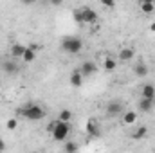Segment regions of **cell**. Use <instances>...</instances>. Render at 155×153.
I'll list each match as a JSON object with an SVG mask.
<instances>
[{
    "mask_svg": "<svg viewBox=\"0 0 155 153\" xmlns=\"http://www.w3.org/2000/svg\"><path fill=\"white\" fill-rule=\"evenodd\" d=\"M18 115H22L27 121H41L45 117V110L36 103H27L22 108H18Z\"/></svg>",
    "mask_w": 155,
    "mask_h": 153,
    "instance_id": "obj_1",
    "label": "cell"
},
{
    "mask_svg": "<svg viewBox=\"0 0 155 153\" xmlns=\"http://www.w3.org/2000/svg\"><path fill=\"white\" fill-rule=\"evenodd\" d=\"M81 49H83V41L76 36H67L61 40V50H65L69 54H78V52H81Z\"/></svg>",
    "mask_w": 155,
    "mask_h": 153,
    "instance_id": "obj_2",
    "label": "cell"
},
{
    "mask_svg": "<svg viewBox=\"0 0 155 153\" xmlns=\"http://www.w3.org/2000/svg\"><path fill=\"white\" fill-rule=\"evenodd\" d=\"M56 121H58V119H56ZM69 133H71V124L58 121V122H56V128L52 130V139L58 141V142H65L67 137H69Z\"/></svg>",
    "mask_w": 155,
    "mask_h": 153,
    "instance_id": "obj_3",
    "label": "cell"
},
{
    "mask_svg": "<svg viewBox=\"0 0 155 153\" xmlns=\"http://www.w3.org/2000/svg\"><path fill=\"white\" fill-rule=\"evenodd\" d=\"M123 112H124V110H123V103H121V101L112 99V101H108V103H107L105 114L108 115V117H121Z\"/></svg>",
    "mask_w": 155,
    "mask_h": 153,
    "instance_id": "obj_4",
    "label": "cell"
},
{
    "mask_svg": "<svg viewBox=\"0 0 155 153\" xmlns=\"http://www.w3.org/2000/svg\"><path fill=\"white\" fill-rule=\"evenodd\" d=\"M79 72L83 74V77H88V76H94L97 72V65L94 61H83V65L79 67Z\"/></svg>",
    "mask_w": 155,
    "mask_h": 153,
    "instance_id": "obj_5",
    "label": "cell"
},
{
    "mask_svg": "<svg viewBox=\"0 0 155 153\" xmlns=\"http://www.w3.org/2000/svg\"><path fill=\"white\" fill-rule=\"evenodd\" d=\"M81 16H83V24H96L97 22V13L94 11V9H90V7H85V9H81Z\"/></svg>",
    "mask_w": 155,
    "mask_h": 153,
    "instance_id": "obj_6",
    "label": "cell"
},
{
    "mask_svg": "<svg viewBox=\"0 0 155 153\" xmlns=\"http://www.w3.org/2000/svg\"><path fill=\"white\" fill-rule=\"evenodd\" d=\"M25 49H27V47H25L24 43H13V45H11V50H9V54H11V60H15V61H16L18 58L22 60V58H24V52H25Z\"/></svg>",
    "mask_w": 155,
    "mask_h": 153,
    "instance_id": "obj_7",
    "label": "cell"
},
{
    "mask_svg": "<svg viewBox=\"0 0 155 153\" xmlns=\"http://www.w3.org/2000/svg\"><path fill=\"white\" fill-rule=\"evenodd\" d=\"M0 67H2V70H4V72H7L9 76L18 74V65H16V61H15V60H4V61L0 63Z\"/></svg>",
    "mask_w": 155,
    "mask_h": 153,
    "instance_id": "obj_8",
    "label": "cell"
},
{
    "mask_svg": "<svg viewBox=\"0 0 155 153\" xmlns=\"http://www.w3.org/2000/svg\"><path fill=\"white\" fill-rule=\"evenodd\" d=\"M141 97H143V99H150V101H155V85H152V83H146V85H143V90H141Z\"/></svg>",
    "mask_w": 155,
    "mask_h": 153,
    "instance_id": "obj_9",
    "label": "cell"
},
{
    "mask_svg": "<svg viewBox=\"0 0 155 153\" xmlns=\"http://www.w3.org/2000/svg\"><path fill=\"white\" fill-rule=\"evenodd\" d=\"M123 63H126V61H130L132 58H135V49H132V47H123L121 50H119V56H117Z\"/></svg>",
    "mask_w": 155,
    "mask_h": 153,
    "instance_id": "obj_10",
    "label": "cell"
},
{
    "mask_svg": "<svg viewBox=\"0 0 155 153\" xmlns=\"http://www.w3.org/2000/svg\"><path fill=\"white\" fill-rule=\"evenodd\" d=\"M121 121H123V124L132 126V124L137 122V114L134 110H126V112H123V115H121Z\"/></svg>",
    "mask_w": 155,
    "mask_h": 153,
    "instance_id": "obj_11",
    "label": "cell"
},
{
    "mask_svg": "<svg viewBox=\"0 0 155 153\" xmlns=\"http://www.w3.org/2000/svg\"><path fill=\"white\" fill-rule=\"evenodd\" d=\"M25 63H33L36 60V45H29L24 52V58H22Z\"/></svg>",
    "mask_w": 155,
    "mask_h": 153,
    "instance_id": "obj_12",
    "label": "cell"
},
{
    "mask_svg": "<svg viewBox=\"0 0 155 153\" xmlns=\"http://www.w3.org/2000/svg\"><path fill=\"white\" fill-rule=\"evenodd\" d=\"M134 72H135V76H137V77H144V76H148V72H150V67H148L146 63L139 61V63L134 67Z\"/></svg>",
    "mask_w": 155,
    "mask_h": 153,
    "instance_id": "obj_13",
    "label": "cell"
},
{
    "mask_svg": "<svg viewBox=\"0 0 155 153\" xmlns=\"http://www.w3.org/2000/svg\"><path fill=\"white\" fill-rule=\"evenodd\" d=\"M71 85L78 88V86H81L83 85V74L79 72V69H74L72 70V74H71Z\"/></svg>",
    "mask_w": 155,
    "mask_h": 153,
    "instance_id": "obj_14",
    "label": "cell"
},
{
    "mask_svg": "<svg viewBox=\"0 0 155 153\" xmlns=\"http://www.w3.org/2000/svg\"><path fill=\"white\" fill-rule=\"evenodd\" d=\"M153 103L155 101H150V99H139V103H137V106H139V110L141 112H144V114H148V112H152L153 110Z\"/></svg>",
    "mask_w": 155,
    "mask_h": 153,
    "instance_id": "obj_15",
    "label": "cell"
},
{
    "mask_svg": "<svg viewBox=\"0 0 155 153\" xmlns=\"http://www.w3.org/2000/svg\"><path fill=\"white\" fill-rule=\"evenodd\" d=\"M139 9H141L144 15H152L153 9H155V4L150 2V0H141V2H139Z\"/></svg>",
    "mask_w": 155,
    "mask_h": 153,
    "instance_id": "obj_16",
    "label": "cell"
},
{
    "mask_svg": "<svg viewBox=\"0 0 155 153\" xmlns=\"http://www.w3.org/2000/svg\"><path fill=\"white\" fill-rule=\"evenodd\" d=\"M146 133H148V128H146V126H139V128L132 133V139L141 141V139H144V137H146Z\"/></svg>",
    "mask_w": 155,
    "mask_h": 153,
    "instance_id": "obj_17",
    "label": "cell"
},
{
    "mask_svg": "<svg viewBox=\"0 0 155 153\" xmlns=\"http://www.w3.org/2000/svg\"><path fill=\"white\" fill-rule=\"evenodd\" d=\"M117 67V61L114 58H105V61H103V69L107 70V72H112V70H116Z\"/></svg>",
    "mask_w": 155,
    "mask_h": 153,
    "instance_id": "obj_18",
    "label": "cell"
},
{
    "mask_svg": "<svg viewBox=\"0 0 155 153\" xmlns=\"http://www.w3.org/2000/svg\"><path fill=\"white\" fill-rule=\"evenodd\" d=\"M87 133H88V135H92V137H97V135H99L97 124H96L94 121H88V122H87Z\"/></svg>",
    "mask_w": 155,
    "mask_h": 153,
    "instance_id": "obj_19",
    "label": "cell"
},
{
    "mask_svg": "<svg viewBox=\"0 0 155 153\" xmlns=\"http://www.w3.org/2000/svg\"><path fill=\"white\" fill-rule=\"evenodd\" d=\"M71 117H72V112H71V110H60V114H58V121H60V122H69Z\"/></svg>",
    "mask_w": 155,
    "mask_h": 153,
    "instance_id": "obj_20",
    "label": "cell"
},
{
    "mask_svg": "<svg viewBox=\"0 0 155 153\" xmlns=\"http://www.w3.org/2000/svg\"><path fill=\"white\" fill-rule=\"evenodd\" d=\"M63 146H65V153H78V144L76 142H72V141L65 142Z\"/></svg>",
    "mask_w": 155,
    "mask_h": 153,
    "instance_id": "obj_21",
    "label": "cell"
},
{
    "mask_svg": "<svg viewBox=\"0 0 155 153\" xmlns=\"http://www.w3.org/2000/svg\"><path fill=\"white\" fill-rule=\"evenodd\" d=\"M16 126H18V121L16 119H7L5 121V130H16Z\"/></svg>",
    "mask_w": 155,
    "mask_h": 153,
    "instance_id": "obj_22",
    "label": "cell"
},
{
    "mask_svg": "<svg viewBox=\"0 0 155 153\" xmlns=\"http://www.w3.org/2000/svg\"><path fill=\"white\" fill-rule=\"evenodd\" d=\"M101 5H103V7H116V2H114V0H103Z\"/></svg>",
    "mask_w": 155,
    "mask_h": 153,
    "instance_id": "obj_23",
    "label": "cell"
},
{
    "mask_svg": "<svg viewBox=\"0 0 155 153\" xmlns=\"http://www.w3.org/2000/svg\"><path fill=\"white\" fill-rule=\"evenodd\" d=\"M74 20H76V22H79V24H83V16H81V11H76V13H74Z\"/></svg>",
    "mask_w": 155,
    "mask_h": 153,
    "instance_id": "obj_24",
    "label": "cell"
},
{
    "mask_svg": "<svg viewBox=\"0 0 155 153\" xmlns=\"http://www.w3.org/2000/svg\"><path fill=\"white\" fill-rule=\"evenodd\" d=\"M56 122H58V121H52V122H51V124L47 126V132H51V133H52V130L56 128Z\"/></svg>",
    "mask_w": 155,
    "mask_h": 153,
    "instance_id": "obj_25",
    "label": "cell"
},
{
    "mask_svg": "<svg viewBox=\"0 0 155 153\" xmlns=\"http://www.w3.org/2000/svg\"><path fill=\"white\" fill-rule=\"evenodd\" d=\"M2 151H5V142H4V139L0 137V153Z\"/></svg>",
    "mask_w": 155,
    "mask_h": 153,
    "instance_id": "obj_26",
    "label": "cell"
},
{
    "mask_svg": "<svg viewBox=\"0 0 155 153\" xmlns=\"http://www.w3.org/2000/svg\"><path fill=\"white\" fill-rule=\"evenodd\" d=\"M150 31H152V33H155V22H153V24H150Z\"/></svg>",
    "mask_w": 155,
    "mask_h": 153,
    "instance_id": "obj_27",
    "label": "cell"
}]
</instances>
